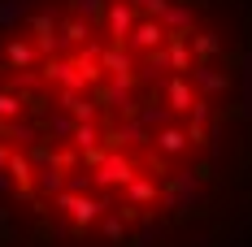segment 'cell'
<instances>
[{"label": "cell", "mask_w": 252, "mask_h": 247, "mask_svg": "<svg viewBox=\"0 0 252 247\" xmlns=\"http://www.w3.org/2000/svg\"><path fill=\"white\" fill-rule=\"evenodd\" d=\"M161 35H165V30H161L157 22H139V26H135V44H139V48H152V44H161Z\"/></svg>", "instance_id": "6da1fadb"}, {"label": "cell", "mask_w": 252, "mask_h": 247, "mask_svg": "<svg viewBox=\"0 0 252 247\" xmlns=\"http://www.w3.org/2000/svg\"><path fill=\"white\" fill-rule=\"evenodd\" d=\"M109 26H113L118 39H122V30L130 26V9H126V4H113V9H109Z\"/></svg>", "instance_id": "7a4b0ae2"}, {"label": "cell", "mask_w": 252, "mask_h": 247, "mask_svg": "<svg viewBox=\"0 0 252 247\" xmlns=\"http://www.w3.org/2000/svg\"><path fill=\"white\" fill-rule=\"evenodd\" d=\"M9 56H13L18 65H26V61H31V48H26V44H13V48H9Z\"/></svg>", "instance_id": "3957f363"}]
</instances>
